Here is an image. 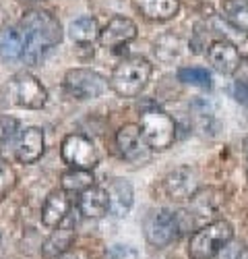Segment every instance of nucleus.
<instances>
[{
	"label": "nucleus",
	"mask_w": 248,
	"mask_h": 259,
	"mask_svg": "<svg viewBox=\"0 0 248 259\" xmlns=\"http://www.w3.org/2000/svg\"><path fill=\"white\" fill-rule=\"evenodd\" d=\"M21 37L23 60L35 64L62 41V25L48 11H29L21 19Z\"/></svg>",
	"instance_id": "obj_1"
},
{
	"label": "nucleus",
	"mask_w": 248,
	"mask_h": 259,
	"mask_svg": "<svg viewBox=\"0 0 248 259\" xmlns=\"http://www.w3.org/2000/svg\"><path fill=\"white\" fill-rule=\"evenodd\" d=\"M189 224H193V220L186 215V211L153 209L147 213V218L143 222V232L151 247L163 249L176 243Z\"/></svg>",
	"instance_id": "obj_2"
},
{
	"label": "nucleus",
	"mask_w": 248,
	"mask_h": 259,
	"mask_svg": "<svg viewBox=\"0 0 248 259\" xmlns=\"http://www.w3.org/2000/svg\"><path fill=\"white\" fill-rule=\"evenodd\" d=\"M151 71V62L145 56H127L114 67L110 75V88L120 98H137L147 88Z\"/></svg>",
	"instance_id": "obj_3"
},
{
	"label": "nucleus",
	"mask_w": 248,
	"mask_h": 259,
	"mask_svg": "<svg viewBox=\"0 0 248 259\" xmlns=\"http://www.w3.org/2000/svg\"><path fill=\"white\" fill-rule=\"evenodd\" d=\"M234 239V226L227 220H215L193 232L189 241L191 259H215Z\"/></svg>",
	"instance_id": "obj_4"
},
{
	"label": "nucleus",
	"mask_w": 248,
	"mask_h": 259,
	"mask_svg": "<svg viewBox=\"0 0 248 259\" xmlns=\"http://www.w3.org/2000/svg\"><path fill=\"white\" fill-rule=\"evenodd\" d=\"M139 126L143 131L145 141L149 143V147L153 149V152H165V149L172 147V143L176 141V122H174V118L157 106L145 108V110L141 112Z\"/></svg>",
	"instance_id": "obj_5"
},
{
	"label": "nucleus",
	"mask_w": 248,
	"mask_h": 259,
	"mask_svg": "<svg viewBox=\"0 0 248 259\" xmlns=\"http://www.w3.org/2000/svg\"><path fill=\"white\" fill-rule=\"evenodd\" d=\"M11 104L25 110H41L48 102V90L31 73H19L9 81Z\"/></svg>",
	"instance_id": "obj_6"
},
{
	"label": "nucleus",
	"mask_w": 248,
	"mask_h": 259,
	"mask_svg": "<svg viewBox=\"0 0 248 259\" xmlns=\"http://www.w3.org/2000/svg\"><path fill=\"white\" fill-rule=\"evenodd\" d=\"M60 158L71 168H79V170H93L99 162L97 147L93 145V141L89 137L81 135V133H71L62 139Z\"/></svg>",
	"instance_id": "obj_7"
},
{
	"label": "nucleus",
	"mask_w": 248,
	"mask_h": 259,
	"mask_svg": "<svg viewBox=\"0 0 248 259\" xmlns=\"http://www.w3.org/2000/svg\"><path fill=\"white\" fill-rule=\"evenodd\" d=\"M65 88L77 100H95L108 90V81L91 69H71L65 75Z\"/></svg>",
	"instance_id": "obj_8"
},
{
	"label": "nucleus",
	"mask_w": 248,
	"mask_h": 259,
	"mask_svg": "<svg viewBox=\"0 0 248 259\" xmlns=\"http://www.w3.org/2000/svg\"><path fill=\"white\" fill-rule=\"evenodd\" d=\"M116 145L120 149V154L124 160H129L131 164H145L149 162L153 156V149L149 147V143L145 141L143 131L139 124H124L118 128L116 133Z\"/></svg>",
	"instance_id": "obj_9"
},
{
	"label": "nucleus",
	"mask_w": 248,
	"mask_h": 259,
	"mask_svg": "<svg viewBox=\"0 0 248 259\" xmlns=\"http://www.w3.org/2000/svg\"><path fill=\"white\" fill-rule=\"evenodd\" d=\"M163 191L165 195L174 201L191 199L199 191V175L191 166H178L172 172H168L163 179Z\"/></svg>",
	"instance_id": "obj_10"
},
{
	"label": "nucleus",
	"mask_w": 248,
	"mask_h": 259,
	"mask_svg": "<svg viewBox=\"0 0 248 259\" xmlns=\"http://www.w3.org/2000/svg\"><path fill=\"white\" fill-rule=\"evenodd\" d=\"M77 236V218L69 213L56 228H52V234L41 245V255L46 259H58L62 253H67Z\"/></svg>",
	"instance_id": "obj_11"
},
{
	"label": "nucleus",
	"mask_w": 248,
	"mask_h": 259,
	"mask_svg": "<svg viewBox=\"0 0 248 259\" xmlns=\"http://www.w3.org/2000/svg\"><path fill=\"white\" fill-rule=\"evenodd\" d=\"M137 37V25L135 21H131L129 17H122V15H116L112 17L106 27L99 31V44L103 48H110V50H116L120 46H127L129 41H133Z\"/></svg>",
	"instance_id": "obj_12"
},
{
	"label": "nucleus",
	"mask_w": 248,
	"mask_h": 259,
	"mask_svg": "<svg viewBox=\"0 0 248 259\" xmlns=\"http://www.w3.org/2000/svg\"><path fill=\"white\" fill-rule=\"evenodd\" d=\"M207 60L219 75H234L240 69V52L238 46L225 39H215L207 48Z\"/></svg>",
	"instance_id": "obj_13"
},
{
	"label": "nucleus",
	"mask_w": 248,
	"mask_h": 259,
	"mask_svg": "<svg viewBox=\"0 0 248 259\" xmlns=\"http://www.w3.org/2000/svg\"><path fill=\"white\" fill-rule=\"evenodd\" d=\"M46 149V135L39 126H27L21 131L17 145H15V158L21 164H35Z\"/></svg>",
	"instance_id": "obj_14"
},
{
	"label": "nucleus",
	"mask_w": 248,
	"mask_h": 259,
	"mask_svg": "<svg viewBox=\"0 0 248 259\" xmlns=\"http://www.w3.org/2000/svg\"><path fill=\"white\" fill-rule=\"evenodd\" d=\"M106 193H108V205H110V213L116 218L127 215L135 203V189L127 179H114L106 185Z\"/></svg>",
	"instance_id": "obj_15"
},
{
	"label": "nucleus",
	"mask_w": 248,
	"mask_h": 259,
	"mask_svg": "<svg viewBox=\"0 0 248 259\" xmlns=\"http://www.w3.org/2000/svg\"><path fill=\"white\" fill-rule=\"evenodd\" d=\"M69 209H71L69 191L54 189L46 197L44 205H41V222H44V226H48V228H56L71 213Z\"/></svg>",
	"instance_id": "obj_16"
},
{
	"label": "nucleus",
	"mask_w": 248,
	"mask_h": 259,
	"mask_svg": "<svg viewBox=\"0 0 248 259\" xmlns=\"http://www.w3.org/2000/svg\"><path fill=\"white\" fill-rule=\"evenodd\" d=\"M79 211L85 215V218H101V215L110 213L106 187L93 185L91 189L83 191L79 197Z\"/></svg>",
	"instance_id": "obj_17"
},
{
	"label": "nucleus",
	"mask_w": 248,
	"mask_h": 259,
	"mask_svg": "<svg viewBox=\"0 0 248 259\" xmlns=\"http://www.w3.org/2000/svg\"><path fill=\"white\" fill-rule=\"evenodd\" d=\"M225 203V193L215 187L199 189L191 197V207L197 215H215Z\"/></svg>",
	"instance_id": "obj_18"
},
{
	"label": "nucleus",
	"mask_w": 248,
	"mask_h": 259,
	"mask_svg": "<svg viewBox=\"0 0 248 259\" xmlns=\"http://www.w3.org/2000/svg\"><path fill=\"white\" fill-rule=\"evenodd\" d=\"M191 114L193 122L203 135H215L217 131V116H215V108L207 98H195L191 104Z\"/></svg>",
	"instance_id": "obj_19"
},
{
	"label": "nucleus",
	"mask_w": 248,
	"mask_h": 259,
	"mask_svg": "<svg viewBox=\"0 0 248 259\" xmlns=\"http://www.w3.org/2000/svg\"><path fill=\"white\" fill-rule=\"evenodd\" d=\"M135 7L151 21H170L180 11V0H135Z\"/></svg>",
	"instance_id": "obj_20"
},
{
	"label": "nucleus",
	"mask_w": 248,
	"mask_h": 259,
	"mask_svg": "<svg viewBox=\"0 0 248 259\" xmlns=\"http://www.w3.org/2000/svg\"><path fill=\"white\" fill-rule=\"evenodd\" d=\"M99 25H97V19L95 17H79L75 19L73 23L69 25V35L73 41H77V44H83V46H87V44H93L95 39H99Z\"/></svg>",
	"instance_id": "obj_21"
},
{
	"label": "nucleus",
	"mask_w": 248,
	"mask_h": 259,
	"mask_svg": "<svg viewBox=\"0 0 248 259\" xmlns=\"http://www.w3.org/2000/svg\"><path fill=\"white\" fill-rule=\"evenodd\" d=\"M207 27H209L211 33H219L221 39L232 41V44H236V46L244 44V41L248 39V31H244V29L236 27L234 23H230V21H227L223 15H213L211 21L207 23Z\"/></svg>",
	"instance_id": "obj_22"
},
{
	"label": "nucleus",
	"mask_w": 248,
	"mask_h": 259,
	"mask_svg": "<svg viewBox=\"0 0 248 259\" xmlns=\"http://www.w3.org/2000/svg\"><path fill=\"white\" fill-rule=\"evenodd\" d=\"M95 185V177L91 170H79V168H71L67 170L60 179V189H65L69 193H83Z\"/></svg>",
	"instance_id": "obj_23"
},
{
	"label": "nucleus",
	"mask_w": 248,
	"mask_h": 259,
	"mask_svg": "<svg viewBox=\"0 0 248 259\" xmlns=\"http://www.w3.org/2000/svg\"><path fill=\"white\" fill-rule=\"evenodd\" d=\"M0 58L19 60L23 58V37L15 29H0Z\"/></svg>",
	"instance_id": "obj_24"
},
{
	"label": "nucleus",
	"mask_w": 248,
	"mask_h": 259,
	"mask_svg": "<svg viewBox=\"0 0 248 259\" xmlns=\"http://www.w3.org/2000/svg\"><path fill=\"white\" fill-rule=\"evenodd\" d=\"M221 13L230 23L248 31V3L246 0H221Z\"/></svg>",
	"instance_id": "obj_25"
},
{
	"label": "nucleus",
	"mask_w": 248,
	"mask_h": 259,
	"mask_svg": "<svg viewBox=\"0 0 248 259\" xmlns=\"http://www.w3.org/2000/svg\"><path fill=\"white\" fill-rule=\"evenodd\" d=\"M178 81H182L186 85H195V88H201V90H209L213 85L209 71L203 69V67H182V69H178Z\"/></svg>",
	"instance_id": "obj_26"
},
{
	"label": "nucleus",
	"mask_w": 248,
	"mask_h": 259,
	"mask_svg": "<svg viewBox=\"0 0 248 259\" xmlns=\"http://www.w3.org/2000/svg\"><path fill=\"white\" fill-rule=\"evenodd\" d=\"M17 128H19V120L17 118L0 116V145L9 143L17 135Z\"/></svg>",
	"instance_id": "obj_27"
},
{
	"label": "nucleus",
	"mask_w": 248,
	"mask_h": 259,
	"mask_svg": "<svg viewBox=\"0 0 248 259\" xmlns=\"http://www.w3.org/2000/svg\"><path fill=\"white\" fill-rule=\"evenodd\" d=\"M106 259H139V251L131 245H112L106 253Z\"/></svg>",
	"instance_id": "obj_28"
},
{
	"label": "nucleus",
	"mask_w": 248,
	"mask_h": 259,
	"mask_svg": "<svg viewBox=\"0 0 248 259\" xmlns=\"http://www.w3.org/2000/svg\"><path fill=\"white\" fill-rule=\"evenodd\" d=\"M234 98L236 102L248 108V79H238L234 83Z\"/></svg>",
	"instance_id": "obj_29"
},
{
	"label": "nucleus",
	"mask_w": 248,
	"mask_h": 259,
	"mask_svg": "<svg viewBox=\"0 0 248 259\" xmlns=\"http://www.w3.org/2000/svg\"><path fill=\"white\" fill-rule=\"evenodd\" d=\"M58 259H93L87 251H83V249H75V251H67V253H62Z\"/></svg>",
	"instance_id": "obj_30"
},
{
	"label": "nucleus",
	"mask_w": 248,
	"mask_h": 259,
	"mask_svg": "<svg viewBox=\"0 0 248 259\" xmlns=\"http://www.w3.org/2000/svg\"><path fill=\"white\" fill-rule=\"evenodd\" d=\"M238 259H248V249H242V253H240Z\"/></svg>",
	"instance_id": "obj_31"
},
{
	"label": "nucleus",
	"mask_w": 248,
	"mask_h": 259,
	"mask_svg": "<svg viewBox=\"0 0 248 259\" xmlns=\"http://www.w3.org/2000/svg\"><path fill=\"white\" fill-rule=\"evenodd\" d=\"M244 147H246V152H248V137H246V141H244Z\"/></svg>",
	"instance_id": "obj_32"
},
{
	"label": "nucleus",
	"mask_w": 248,
	"mask_h": 259,
	"mask_svg": "<svg viewBox=\"0 0 248 259\" xmlns=\"http://www.w3.org/2000/svg\"><path fill=\"white\" fill-rule=\"evenodd\" d=\"M0 166H3V162H0Z\"/></svg>",
	"instance_id": "obj_33"
},
{
	"label": "nucleus",
	"mask_w": 248,
	"mask_h": 259,
	"mask_svg": "<svg viewBox=\"0 0 248 259\" xmlns=\"http://www.w3.org/2000/svg\"><path fill=\"white\" fill-rule=\"evenodd\" d=\"M246 3H248V0H246Z\"/></svg>",
	"instance_id": "obj_34"
}]
</instances>
